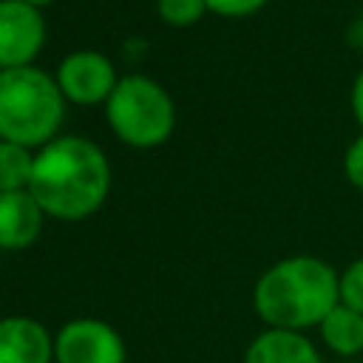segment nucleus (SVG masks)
Segmentation results:
<instances>
[{"mask_svg":"<svg viewBox=\"0 0 363 363\" xmlns=\"http://www.w3.org/2000/svg\"><path fill=\"white\" fill-rule=\"evenodd\" d=\"M28 190L45 216L57 221H82L108 199V156L85 136H57L37 150Z\"/></svg>","mask_w":363,"mask_h":363,"instance_id":"f257e3e1","label":"nucleus"},{"mask_svg":"<svg viewBox=\"0 0 363 363\" xmlns=\"http://www.w3.org/2000/svg\"><path fill=\"white\" fill-rule=\"evenodd\" d=\"M340 303V272L318 255H286L252 286V309L269 329L306 332Z\"/></svg>","mask_w":363,"mask_h":363,"instance_id":"f03ea898","label":"nucleus"},{"mask_svg":"<svg viewBox=\"0 0 363 363\" xmlns=\"http://www.w3.org/2000/svg\"><path fill=\"white\" fill-rule=\"evenodd\" d=\"M65 105L54 74L37 65L0 71V139L40 150L57 139Z\"/></svg>","mask_w":363,"mask_h":363,"instance_id":"7ed1b4c3","label":"nucleus"},{"mask_svg":"<svg viewBox=\"0 0 363 363\" xmlns=\"http://www.w3.org/2000/svg\"><path fill=\"white\" fill-rule=\"evenodd\" d=\"M105 119L113 136L130 147L147 150L170 139L176 125V105L170 94L145 74L119 77L105 102Z\"/></svg>","mask_w":363,"mask_h":363,"instance_id":"20e7f679","label":"nucleus"},{"mask_svg":"<svg viewBox=\"0 0 363 363\" xmlns=\"http://www.w3.org/2000/svg\"><path fill=\"white\" fill-rule=\"evenodd\" d=\"M54 79H57L65 102H74L82 108L105 105L119 82L111 57L102 51H94V48H79V51H71L68 57H62Z\"/></svg>","mask_w":363,"mask_h":363,"instance_id":"39448f33","label":"nucleus"},{"mask_svg":"<svg viewBox=\"0 0 363 363\" xmlns=\"http://www.w3.org/2000/svg\"><path fill=\"white\" fill-rule=\"evenodd\" d=\"M54 363H125V340L108 320L74 318L54 335Z\"/></svg>","mask_w":363,"mask_h":363,"instance_id":"423d86ee","label":"nucleus"},{"mask_svg":"<svg viewBox=\"0 0 363 363\" xmlns=\"http://www.w3.org/2000/svg\"><path fill=\"white\" fill-rule=\"evenodd\" d=\"M45 45L43 9L23 0H0V71L34 65Z\"/></svg>","mask_w":363,"mask_h":363,"instance_id":"0eeeda50","label":"nucleus"},{"mask_svg":"<svg viewBox=\"0 0 363 363\" xmlns=\"http://www.w3.org/2000/svg\"><path fill=\"white\" fill-rule=\"evenodd\" d=\"M0 363H54L51 332L26 315L0 318Z\"/></svg>","mask_w":363,"mask_h":363,"instance_id":"6e6552de","label":"nucleus"},{"mask_svg":"<svg viewBox=\"0 0 363 363\" xmlns=\"http://www.w3.org/2000/svg\"><path fill=\"white\" fill-rule=\"evenodd\" d=\"M45 210L31 190L0 193V250H26L43 233Z\"/></svg>","mask_w":363,"mask_h":363,"instance_id":"1a4fd4ad","label":"nucleus"},{"mask_svg":"<svg viewBox=\"0 0 363 363\" xmlns=\"http://www.w3.org/2000/svg\"><path fill=\"white\" fill-rule=\"evenodd\" d=\"M241 363H323V357L306 332L267 326L250 340Z\"/></svg>","mask_w":363,"mask_h":363,"instance_id":"9d476101","label":"nucleus"},{"mask_svg":"<svg viewBox=\"0 0 363 363\" xmlns=\"http://www.w3.org/2000/svg\"><path fill=\"white\" fill-rule=\"evenodd\" d=\"M320 343L337 357H357L363 354V312L337 303L318 326Z\"/></svg>","mask_w":363,"mask_h":363,"instance_id":"9b49d317","label":"nucleus"},{"mask_svg":"<svg viewBox=\"0 0 363 363\" xmlns=\"http://www.w3.org/2000/svg\"><path fill=\"white\" fill-rule=\"evenodd\" d=\"M37 150L0 139V193L28 190Z\"/></svg>","mask_w":363,"mask_h":363,"instance_id":"f8f14e48","label":"nucleus"},{"mask_svg":"<svg viewBox=\"0 0 363 363\" xmlns=\"http://www.w3.org/2000/svg\"><path fill=\"white\" fill-rule=\"evenodd\" d=\"M156 11L167 26L184 28L199 23L207 14V3L204 0H156Z\"/></svg>","mask_w":363,"mask_h":363,"instance_id":"ddd939ff","label":"nucleus"},{"mask_svg":"<svg viewBox=\"0 0 363 363\" xmlns=\"http://www.w3.org/2000/svg\"><path fill=\"white\" fill-rule=\"evenodd\" d=\"M340 303L363 312V255L340 269Z\"/></svg>","mask_w":363,"mask_h":363,"instance_id":"4468645a","label":"nucleus"},{"mask_svg":"<svg viewBox=\"0 0 363 363\" xmlns=\"http://www.w3.org/2000/svg\"><path fill=\"white\" fill-rule=\"evenodd\" d=\"M340 170H343V179L363 193V130L346 145L343 150V159H340Z\"/></svg>","mask_w":363,"mask_h":363,"instance_id":"2eb2a0df","label":"nucleus"},{"mask_svg":"<svg viewBox=\"0 0 363 363\" xmlns=\"http://www.w3.org/2000/svg\"><path fill=\"white\" fill-rule=\"evenodd\" d=\"M207 11L216 17H227V20H244L258 14L269 0H204Z\"/></svg>","mask_w":363,"mask_h":363,"instance_id":"dca6fc26","label":"nucleus"},{"mask_svg":"<svg viewBox=\"0 0 363 363\" xmlns=\"http://www.w3.org/2000/svg\"><path fill=\"white\" fill-rule=\"evenodd\" d=\"M349 111H352V119L357 122V128L363 130V65L354 74L352 88H349Z\"/></svg>","mask_w":363,"mask_h":363,"instance_id":"f3484780","label":"nucleus"},{"mask_svg":"<svg viewBox=\"0 0 363 363\" xmlns=\"http://www.w3.org/2000/svg\"><path fill=\"white\" fill-rule=\"evenodd\" d=\"M23 3H31V6H37V9H45V6H51L54 0H23Z\"/></svg>","mask_w":363,"mask_h":363,"instance_id":"a211bd4d","label":"nucleus"},{"mask_svg":"<svg viewBox=\"0 0 363 363\" xmlns=\"http://www.w3.org/2000/svg\"><path fill=\"white\" fill-rule=\"evenodd\" d=\"M360 31H363V3H360Z\"/></svg>","mask_w":363,"mask_h":363,"instance_id":"6ab92c4d","label":"nucleus"}]
</instances>
